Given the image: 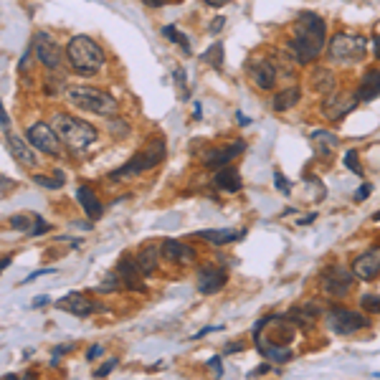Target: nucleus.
Wrapping results in <instances>:
<instances>
[{"label": "nucleus", "mask_w": 380, "mask_h": 380, "mask_svg": "<svg viewBox=\"0 0 380 380\" xmlns=\"http://www.w3.org/2000/svg\"><path fill=\"white\" fill-rule=\"evenodd\" d=\"M26 140L33 145L35 150H41L51 157H61V137L54 129V125H46V122H35L26 129Z\"/></svg>", "instance_id": "nucleus-11"}, {"label": "nucleus", "mask_w": 380, "mask_h": 380, "mask_svg": "<svg viewBox=\"0 0 380 380\" xmlns=\"http://www.w3.org/2000/svg\"><path fill=\"white\" fill-rule=\"evenodd\" d=\"M46 274H54V269H38V271H31V274L26 276L21 284H31V282H35L38 276H46Z\"/></svg>", "instance_id": "nucleus-39"}, {"label": "nucleus", "mask_w": 380, "mask_h": 380, "mask_svg": "<svg viewBox=\"0 0 380 380\" xmlns=\"http://www.w3.org/2000/svg\"><path fill=\"white\" fill-rule=\"evenodd\" d=\"M315 219H317V213H307V216H304V219L299 221V223L307 225V223H312V221H315Z\"/></svg>", "instance_id": "nucleus-53"}, {"label": "nucleus", "mask_w": 380, "mask_h": 380, "mask_svg": "<svg viewBox=\"0 0 380 380\" xmlns=\"http://www.w3.org/2000/svg\"><path fill=\"white\" fill-rule=\"evenodd\" d=\"M6 145L18 165H23V168H35V155H33V150L29 148L31 145L29 140H21V137H15V134H6Z\"/></svg>", "instance_id": "nucleus-22"}, {"label": "nucleus", "mask_w": 380, "mask_h": 380, "mask_svg": "<svg viewBox=\"0 0 380 380\" xmlns=\"http://www.w3.org/2000/svg\"><path fill=\"white\" fill-rule=\"evenodd\" d=\"M310 142L315 145L317 155L322 157V160H327V157H330L332 152L338 150V142L340 140L330 132V129H312V132H310Z\"/></svg>", "instance_id": "nucleus-23"}, {"label": "nucleus", "mask_w": 380, "mask_h": 380, "mask_svg": "<svg viewBox=\"0 0 380 380\" xmlns=\"http://www.w3.org/2000/svg\"><path fill=\"white\" fill-rule=\"evenodd\" d=\"M244 150H246V142L244 140L228 142V145H223V148H213L203 155V165L208 170H221V168H225V165H231V162L236 160Z\"/></svg>", "instance_id": "nucleus-12"}, {"label": "nucleus", "mask_w": 380, "mask_h": 380, "mask_svg": "<svg viewBox=\"0 0 380 380\" xmlns=\"http://www.w3.org/2000/svg\"><path fill=\"white\" fill-rule=\"evenodd\" d=\"M324 324L335 335H355L360 330H367L370 319L355 310H347V307H330L324 312Z\"/></svg>", "instance_id": "nucleus-8"}, {"label": "nucleus", "mask_w": 380, "mask_h": 380, "mask_svg": "<svg viewBox=\"0 0 380 380\" xmlns=\"http://www.w3.org/2000/svg\"><path fill=\"white\" fill-rule=\"evenodd\" d=\"M160 248H162V259L170 261L173 267H190L196 261V248H190L183 241L168 239L162 241Z\"/></svg>", "instance_id": "nucleus-17"}, {"label": "nucleus", "mask_w": 380, "mask_h": 380, "mask_svg": "<svg viewBox=\"0 0 380 380\" xmlns=\"http://www.w3.org/2000/svg\"><path fill=\"white\" fill-rule=\"evenodd\" d=\"M296 335V324L289 315H269L261 317L256 327H253V345L259 350L261 358H267L269 363H289L294 358L292 352V342Z\"/></svg>", "instance_id": "nucleus-1"}, {"label": "nucleus", "mask_w": 380, "mask_h": 380, "mask_svg": "<svg viewBox=\"0 0 380 380\" xmlns=\"http://www.w3.org/2000/svg\"><path fill=\"white\" fill-rule=\"evenodd\" d=\"M358 97L360 102H373V99L380 97V69H367L360 79L358 86Z\"/></svg>", "instance_id": "nucleus-25"}, {"label": "nucleus", "mask_w": 380, "mask_h": 380, "mask_svg": "<svg viewBox=\"0 0 380 380\" xmlns=\"http://www.w3.org/2000/svg\"><path fill=\"white\" fill-rule=\"evenodd\" d=\"M160 256H162V248L157 246V244H152V241H148V244H142L140 251L134 253V259H137V264H140L142 274L145 276H152L157 271V264H160Z\"/></svg>", "instance_id": "nucleus-21"}, {"label": "nucleus", "mask_w": 380, "mask_h": 380, "mask_svg": "<svg viewBox=\"0 0 380 380\" xmlns=\"http://www.w3.org/2000/svg\"><path fill=\"white\" fill-rule=\"evenodd\" d=\"M203 3H205L208 8H223V6H228L231 0H203Z\"/></svg>", "instance_id": "nucleus-45"}, {"label": "nucleus", "mask_w": 380, "mask_h": 380, "mask_svg": "<svg viewBox=\"0 0 380 380\" xmlns=\"http://www.w3.org/2000/svg\"><path fill=\"white\" fill-rule=\"evenodd\" d=\"M345 168L347 170H352L355 175H363V165H360V157H358V152L355 150H350V152H345Z\"/></svg>", "instance_id": "nucleus-36"}, {"label": "nucleus", "mask_w": 380, "mask_h": 380, "mask_svg": "<svg viewBox=\"0 0 380 380\" xmlns=\"http://www.w3.org/2000/svg\"><path fill=\"white\" fill-rule=\"evenodd\" d=\"M10 264H13V256H10V253H6V256H3V261H0V269H8Z\"/></svg>", "instance_id": "nucleus-52"}, {"label": "nucleus", "mask_w": 380, "mask_h": 380, "mask_svg": "<svg viewBox=\"0 0 380 380\" xmlns=\"http://www.w3.org/2000/svg\"><path fill=\"white\" fill-rule=\"evenodd\" d=\"M43 304H49V296H38V299H35L31 307H43Z\"/></svg>", "instance_id": "nucleus-54"}, {"label": "nucleus", "mask_w": 380, "mask_h": 380, "mask_svg": "<svg viewBox=\"0 0 380 380\" xmlns=\"http://www.w3.org/2000/svg\"><path fill=\"white\" fill-rule=\"evenodd\" d=\"M352 271H355L360 282H373L380 274V246H373L360 253L358 259L352 261Z\"/></svg>", "instance_id": "nucleus-16"}, {"label": "nucleus", "mask_w": 380, "mask_h": 380, "mask_svg": "<svg viewBox=\"0 0 380 380\" xmlns=\"http://www.w3.org/2000/svg\"><path fill=\"white\" fill-rule=\"evenodd\" d=\"M142 3H145L148 8H160V6H165L168 0H142Z\"/></svg>", "instance_id": "nucleus-49"}, {"label": "nucleus", "mask_w": 380, "mask_h": 380, "mask_svg": "<svg viewBox=\"0 0 380 380\" xmlns=\"http://www.w3.org/2000/svg\"><path fill=\"white\" fill-rule=\"evenodd\" d=\"M102 345H94V347H89V350H86V360H97L99 355H102Z\"/></svg>", "instance_id": "nucleus-42"}, {"label": "nucleus", "mask_w": 380, "mask_h": 380, "mask_svg": "<svg viewBox=\"0 0 380 380\" xmlns=\"http://www.w3.org/2000/svg\"><path fill=\"white\" fill-rule=\"evenodd\" d=\"M77 200L81 203L84 213H86V216H89L92 221L102 219V213H104V208H102V203L97 200V196H94V190L89 188V185H81V188L77 190Z\"/></svg>", "instance_id": "nucleus-26"}, {"label": "nucleus", "mask_w": 380, "mask_h": 380, "mask_svg": "<svg viewBox=\"0 0 380 380\" xmlns=\"http://www.w3.org/2000/svg\"><path fill=\"white\" fill-rule=\"evenodd\" d=\"M360 307L367 315H380V294H363L360 296Z\"/></svg>", "instance_id": "nucleus-35"}, {"label": "nucleus", "mask_w": 380, "mask_h": 380, "mask_svg": "<svg viewBox=\"0 0 380 380\" xmlns=\"http://www.w3.org/2000/svg\"><path fill=\"white\" fill-rule=\"evenodd\" d=\"M324 43H327V26H324V21L317 13L302 10L294 23L292 38L287 43L289 58L299 63V66H307V63H312L322 54Z\"/></svg>", "instance_id": "nucleus-2"}, {"label": "nucleus", "mask_w": 380, "mask_h": 380, "mask_svg": "<svg viewBox=\"0 0 380 380\" xmlns=\"http://www.w3.org/2000/svg\"><path fill=\"white\" fill-rule=\"evenodd\" d=\"M271 370V365H261V367H256V370H251L248 373V378H253V375H261V373H269Z\"/></svg>", "instance_id": "nucleus-50"}, {"label": "nucleus", "mask_w": 380, "mask_h": 380, "mask_svg": "<svg viewBox=\"0 0 380 380\" xmlns=\"http://www.w3.org/2000/svg\"><path fill=\"white\" fill-rule=\"evenodd\" d=\"M0 122H3V132L10 134V120H8V112H6V109H0Z\"/></svg>", "instance_id": "nucleus-43"}, {"label": "nucleus", "mask_w": 380, "mask_h": 380, "mask_svg": "<svg viewBox=\"0 0 380 380\" xmlns=\"http://www.w3.org/2000/svg\"><path fill=\"white\" fill-rule=\"evenodd\" d=\"M236 120H239V125H241V127H246V125H248V117H244L241 112H236Z\"/></svg>", "instance_id": "nucleus-55"}, {"label": "nucleus", "mask_w": 380, "mask_h": 380, "mask_svg": "<svg viewBox=\"0 0 380 380\" xmlns=\"http://www.w3.org/2000/svg\"><path fill=\"white\" fill-rule=\"evenodd\" d=\"M33 183L41 185V188H49V190H58L66 185V177H63L61 170H54L51 175H33Z\"/></svg>", "instance_id": "nucleus-31"}, {"label": "nucleus", "mask_w": 380, "mask_h": 380, "mask_svg": "<svg viewBox=\"0 0 380 380\" xmlns=\"http://www.w3.org/2000/svg\"><path fill=\"white\" fill-rule=\"evenodd\" d=\"M120 289H125V284H122L120 271L114 269V271H109V274L104 276V282L99 284L97 292H102V294H109V292H120Z\"/></svg>", "instance_id": "nucleus-32"}, {"label": "nucleus", "mask_w": 380, "mask_h": 380, "mask_svg": "<svg viewBox=\"0 0 380 380\" xmlns=\"http://www.w3.org/2000/svg\"><path fill=\"white\" fill-rule=\"evenodd\" d=\"M289 317L294 319L296 327H302V330H307V327H312V324L317 322V317H319V307L317 304H304V307H296V310L289 312Z\"/></svg>", "instance_id": "nucleus-28"}, {"label": "nucleus", "mask_w": 380, "mask_h": 380, "mask_svg": "<svg viewBox=\"0 0 380 380\" xmlns=\"http://www.w3.org/2000/svg\"><path fill=\"white\" fill-rule=\"evenodd\" d=\"M31 49H33L35 58L46 66V69H58V63H61V51L54 41H51V35L46 33H35L33 41H31Z\"/></svg>", "instance_id": "nucleus-15"}, {"label": "nucleus", "mask_w": 380, "mask_h": 380, "mask_svg": "<svg viewBox=\"0 0 380 380\" xmlns=\"http://www.w3.org/2000/svg\"><path fill=\"white\" fill-rule=\"evenodd\" d=\"M355 284V271L345 267H330L322 271V292L332 299H342L352 292Z\"/></svg>", "instance_id": "nucleus-10"}, {"label": "nucleus", "mask_w": 380, "mask_h": 380, "mask_svg": "<svg viewBox=\"0 0 380 380\" xmlns=\"http://www.w3.org/2000/svg\"><path fill=\"white\" fill-rule=\"evenodd\" d=\"M335 74H330L327 69H315V74H312V89L319 94H330L335 92Z\"/></svg>", "instance_id": "nucleus-30"}, {"label": "nucleus", "mask_w": 380, "mask_h": 380, "mask_svg": "<svg viewBox=\"0 0 380 380\" xmlns=\"http://www.w3.org/2000/svg\"><path fill=\"white\" fill-rule=\"evenodd\" d=\"M219 330H221V327H203L200 332H196V335H193V340H200V338H205L208 332H219Z\"/></svg>", "instance_id": "nucleus-47"}, {"label": "nucleus", "mask_w": 380, "mask_h": 380, "mask_svg": "<svg viewBox=\"0 0 380 380\" xmlns=\"http://www.w3.org/2000/svg\"><path fill=\"white\" fill-rule=\"evenodd\" d=\"M373 54H375V58L380 61V35H373Z\"/></svg>", "instance_id": "nucleus-48"}, {"label": "nucleus", "mask_w": 380, "mask_h": 380, "mask_svg": "<svg viewBox=\"0 0 380 380\" xmlns=\"http://www.w3.org/2000/svg\"><path fill=\"white\" fill-rule=\"evenodd\" d=\"M56 307L58 310H63V312H71L74 317H89L94 310H99L97 304L94 302H89L81 292H69L66 296H61L56 302Z\"/></svg>", "instance_id": "nucleus-20"}, {"label": "nucleus", "mask_w": 380, "mask_h": 380, "mask_svg": "<svg viewBox=\"0 0 380 380\" xmlns=\"http://www.w3.org/2000/svg\"><path fill=\"white\" fill-rule=\"evenodd\" d=\"M360 104L358 92H330L322 102V117L330 122H342L350 112H355Z\"/></svg>", "instance_id": "nucleus-9"}, {"label": "nucleus", "mask_w": 380, "mask_h": 380, "mask_svg": "<svg viewBox=\"0 0 380 380\" xmlns=\"http://www.w3.org/2000/svg\"><path fill=\"white\" fill-rule=\"evenodd\" d=\"M208 365L216 367V373H219V378H223V367H221V360H219V358H211V360H208Z\"/></svg>", "instance_id": "nucleus-46"}, {"label": "nucleus", "mask_w": 380, "mask_h": 380, "mask_svg": "<svg viewBox=\"0 0 380 380\" xmlns=\"http://www.w3.org/2000/svg\"><path fill=\"white\" fill-rule=\"evenodd\" d=\"M168 155V148L162 140H152L148 148H142L137 155H132V160H127L122 168H117L114 173H109L112 180H125V177H134L140 173H148V170L157 168L162 160Z\"/></svg>", "instance_id": "nucleus-7"}, {"label": "nucleus", "mask_w": 380, "mask_h": 380, "mask_svg": "<svg viewBox=\"0 0 380 380\" xmlns=\"http://www.w3.org/2000/svg\"><path fill=\"white\" fill-rule=\"evenodd\" d=\"M10 228H13V231H23L26 236L35 239V236L49 233L51 223L43 221V216H38V213H18V216H10Z\"/></svg>", "instance_id": "nucleus-18"}, {"label": "nucleus", "mask_w": 380, "mask_h": 380, "mask_svg": "<svg viewBox=\"0 0 380 380\" xmlns=\"http://www.w3.org/2000/svg\"><path fill=\"white\" fill-rule=\"evenodd\" d=\"M51 125L58 132V137L66 142V148L74 150V152H81V150H86L97 140V127L79 120V117H71V114L56 112L51 117Z\"/></svg>", "instance_id": "nucleus-4"}, {"label": "nucleus", "mask_w": 380, "mask_h": 380, "mask_svg": "<svg viewBox=\"0 0 380 380\" xmlns=\"http://www.w3.org/2000/svg\"><path fill=\"white\" fill-rule=\"evenodd\" d=\"M71 347H74V345H58V347H54V358H56V355H63V352H71Z\"/></svg>", "instance_id": "nucleus-51"}, {"label": "nucleus", "mask_w": 380, "mask_h": 380, "mask_svg": "<svg viewBox=\"0 0 380 380\" xmlns=\"http://www.w3.org/2000/svg\"><path fill=\"white\" fill-rule=\"evenodd\" d=\"M117 363H120L117 358H109V360L104 363V365L97 367V373H94V378H104V375H109V373L114 370V367H117Z\"/></svg>", "instance_id": "nucleus-37"}, {"label": "nucleus", "mask_w": 380, "mask_h": 380, "mask_svg": "<svg viewBox=\"0 0 380 380\" xmlns=\"http://www.w3.org/2000/svg\"><path fill=\"white\" fill-rule=\"evenodd\" d=\"M274 185H276L279 190H282V193H287V196L292 193V188H289V183L282 177V173H274Z\"/></svg>", "instance_id": "nucleus-40"}, {"label": "nucleus", "mask_w": 380, "mask_h": 380, "mask_svg": "<svg viewBox=\"0 0 380 380\" xmlns=\"http://www.w3.org/2000/svg\"><path fill=\"white\" fill-rule=\"evenodd\" d=\"M375 378H380V373H375Z\"/></svg>", "instance_id": "nucleus-58"}, {"label": "nucleus", "mask_w": 380, "mask_h": 380, "mask_svg": "<svg viewBox=\"0 0 380 380\" xmlns=\"http://www.w3.org/2000/svg\"><path fill=\"white\" fill-rule=\"evenodd\" d=\"M223 23H225V18H223V15H219V18L211 23V33H219V31L223 29Z\"/></svg>", "instance_id": "nucleus-44"}, {"label": "nucleus", "mask_w": 380, "mask_h": 380, "mask_svg": "<svg viewBox=\"0 0 380 380\" xmlns=\"http://www.w3.org/2000/svg\"><path fill=\"white\" fill-rule=\"evenodd\" d=\"M162 35H165L168 41H173V43H180L183 54H185V56H190V41H188V35L180 33V31H177L175 26H165V29H162Z\"/></svg>", "instance_id": "nucleus-33"}, {"label": "nucleus", "mask_w": 380, "mask_h": 380, "mask_svg": "<svg viewBox=\"0 0 380 380\" xmlns=\"http://www.w3.org/2000/svg\"><path fill=\"white\" fill-rule=\"evenodd\" d=\"M66 99L77 109L97 114V117H109V114L114 117V112H117V99L97 86H71V89H66Z\"/></svg>", "instance_id": "nucleus-5"}, {"label": "nucleus", "mask_w": 380, "mask_h": 380, "mask_svg": "<svg viewBox=\"0 0 380 380\" xmlns=\"http://www.w3.org/2000/svg\"><path fill=\"white\" fill-rule=\"evenodd\" d=\"M205 61L208 63H213V66H216V69H221V66H223V43H213L211 49L205 51Z\"/></svg>", "instance_id": "nucleus-34"}, {"label": "nucleus", "mask_w": 380, "mask_h": 380, "mask_svg": "<svg viewBox=\"0 0 380 380\" xmlns=\"http://www.w3.org/2000/svg\"><path fill=\"white\" fill-rule=\"evenodd\" d=\"M373 219H375V221H380V211H378V213H375V216H373Z\"/></svg>", "instance_id": "nucleus-57"}, {"label": "nucleus", "mask_w": 380, "mask_h": 380, "mask_svg": "<svg viewBox=\"0 0 380 380\" xmlns=\"http://www.w3.org/2000/svg\"><path fill=\"white\" fill-rule=\"evenodd\" d=\"M216 185H219L221 190H225V193H239L241 188H244V183H241V175L239 170L231 168V165H225V168L216 170Z\"/></svg>", "instance_id": "nucleus-27"}, {"label": "nucleus", "mask_w": 380, "mask_h": 380, "mask_svg": "<svg viewBox=\"0 0 380 380\" xmlns=\"http://www.w3.org/2000/svg\"><path fill=\"white\" fill-rule=\"evenodd\" d=\"M370 190H373V185H370V183H363V185L358 188V193H355V200H358V203L367 200V196H370Z\"/></svg>", "instance_id": "nucleus-38"}, {"label": "nucleus", "mask_w": 380, "mask_h": 380, "mask_svg": "<svg viewBox=\"0 0 380 380\" xmlns=\"http://www.w3.org/2000/svg\"><path fill=\"white\" fill-rule=\"evenodd\" d=\"M31 54H33V49L26 51V54H23V58L18 61V74H23V71H26V66H29V61H31Z\"/></svg>", "instance_id": "nucleus-41"}, {"label": "nucleus", "mask_w": 380, "mask_h": 380, "mask_svg": "<svg viewBox=\"0 0 380 380\" xmlns=\"http://www.w3.org/2000/svg\"><path fill=\"white\" fill-rule=\"evenodd\" d=\"M299 99H302V89H299V86H289V89H284V92L274 94L271 106H274V112H287V109H292Z\"/></svg>", "instance_id": "nucleus-29"}, {"label": "nucleus", "mask_w": 380, "mask_h": 380, "mask_svg": "<svg viewBox=\"0 0 380 380\" xmlns=\"http://www.w3.org/2000/svg\"><path fill=\"white\" fill-rule=\"evenodd\" d=\"M367 56V38L358 33H335L330 43H327V58L330 63H340V66H350V63H360Z\"/></svg>", "instance_id": "nucleus-6"}, {"label": "nucleus", "mask_w": 380, "mask_h": 380, "mask_svg": "<svg viewBox=\"0 0 380 380\" xmlns=\"http://www.w3.org/2000/svg\"><path fill=\"white\" fill-rule=\"evenodd\" d=\"M66 58H69L71 71L79 74V77H94V74L102 71L106 61L104 49L89 35H74L69 46H66Z\"/></svg>", "instance_id": "nucleus-3"}, {"label": "nucleus", "mask_w": 380, "mask_h": 380, "mask_svg": "<svg viewBox=\"0 0 380 380\" xmlns=\"http://www.w3.org/2000/svg\"><path fill=\"white\" fill-rule=\"evenodd\" d=\"M233 350H236V352L244 350V345H228V347H225V352H233Z\"/></svg>", "instance_id": "nucleus-56"}, {"label": "nucleus", "mask_w": 380, "mask_h": 380, "mask_svg": "<svg viewBox=\"0 0 380 380\" xmlns=\"http://www.w3.org/2000/svg\"><path fill=\"white\" fill-rule=\"evenodd\" d=\"M248 77L259 89L271 92L276 86V63H271L269 58H256L248 63Z\"/></svg>", "instance_id": "nucleus-19"}, {"label": "nucleus", "mask_w": 380, "mask_h": 380, "mask_svg": "<svg viewBox=\"0 0 380 380\" xmlns=\"http://www.w3.org/2000/svg\"><path fill=\"white\" fill-rule=\"evenodd\" d=\"M225 282H228L225 269L213 267V264H205L196 271V287L200 294H216L225 287Z\"/></svg>", "instance_id": "nucleus-13"}, {"label": "nucleus", "mask_w": 380, "mask_h": 380, "mask_svg": "<svg viewBox=\"0 0 380 380\" xmlns=\"http://www.w3.org/2000/svg\"><path fill=\"white\" fill-rule=\"evenodd\" d=\"M117 271H120L122 276V284H125V289H132V292H145V279L148 276L142 274L140 264H137V259H134L132 253H125L120 259V264H117Z\"/></svg>", "instance_id": "nucleus-14"}, {"label": "nucleus", "mask_w": 380, "mask_h": 380, "mask_svg": "<svg viewBox=\"0 0 380 380\" xmlns=\"http://www.w3.org/2000/svg\"><path fill=\"white\" fill-rule=\"evenodd\" d=\"M244 233H246V228H241V231H233V228H208V231H198L196 236L213 244V246H225V244L239 241Z\"/></svg>", "instance_id": "nucleus-24"}]
</instances>
